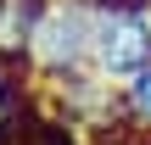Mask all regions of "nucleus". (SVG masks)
Listing matches in <instances>:
<instances>
[{"label": "nucleus", "mask_w": 151, "mask_h": 145, "mask_svg": "<svg viewBox=\"0 0 151 145\" xmlns=\"http://www.w3.org/2000/svg\"><path fill=\"white\" fill-rule=\"evenodd\" d=\"M34 73L45 84L95 73V0H50L34 28Z\"/></svg>", "instance_id": "obj_1"}, {"label": "nucleus", "mask_w": 151, "mask_h": 145, "mask_svg": "<svg viewBox=\"0 0 151 145\" xmlns=\"http://www.w3.org/2000/svg\"><path fill=\"white\" fill-rule=\"evenodd\" d=\"M151 67V0H95V73L129 84Z\"/></svg>", "instance_id": "obj_2"}, {"label": "nucleus", "mask_w": 151, "mask_h": 145, "mask_svg": "<svg viewBox=\"0 0 151 145\" xmlns=\"http://www.w3.org/2000/svg\"><path fill=\"white\" fill-rule=\"evenodd\" d=\"M50 0H0V67L34 73V28Z\"/></svg>", "instance_id": "obj_3"}, {"label": "nucleus", "mask_w": 151, "mask_h": 145, "mask_svg": "<svg viewBox=\"0 0 151 145\" xmlns=\"http://www.w3.org/2000/svg\"><path fill=\"white\" fill-rule=\"evenodd\" d=\"M123 89V123L129 129H140V134H151V67H140L129 84H118Z\"/></svg>", "instance_id": "obj_4"}, {"label": "nucleus", "mask_w": 151, "mask_h": 145, "mask_svg": "<svg viewBox=\"0 0 151 145\" xmlns=\"http://www.w3.org/2000/svg\"><path fill=\"white\" fill-rule=\"evenodd\" d=\"M22 117H28V95H22V73L0 67V140H11Z\"/></svg>", "instance_id": "obj_5"}]
</instances>
